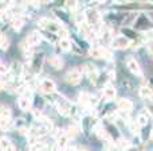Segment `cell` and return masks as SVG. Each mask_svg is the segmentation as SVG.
I'll list each match as a JSON object with an SVG mask.
<instances>
[{
	"instance_id": "6da1fadb",
	"label": "cell",
	"mask_w": 153,
	"mask_h": 151,
	"mask_svg": "<svg viewBox=\"0 0 153 151\" xmlns=\"http://www.w3.org/2000/svg\"><path fill=\"white\" fill-rule=\"evenodd\" d=\"M111 45L117 50H125V49H128L130 46V41L125 35H118V37H116L111 41Z\"/></svg>"
},
{
	"instance_id": "7a4b0ae2",
	"label": "cell",
	"mask_w": 153,
	"mask_h": 151,
	"mask_svg": "<svg viewBox=\"0 0 153 151\" xmlns=\"http://www.w3.org/2000/svg\"><path fill=\"white\" fill-rule=\"evenodd\" d=\"M82 80V70L75 68V69H71L69 73L66 74V81L69 82L70 85H78Z\"/></svg>"
},
{
	"instance_id": "3957f363",
	"label": "cell",
	"mask_w": 153,
	"mask_h": 151,
	"mask_svg": "<svg viewBox=\"0 0 153 151\" xmlns=\"http://www.w3.org/2000/svg\"><path fill=\"white\" fill-rule=\"evenodd\" d=\"M40 89H42L43 93H46V95H50V93L55 92L56 85H55V82H54L53 80L45 78V80H42V82H40Z\"/></svg>"
},
{
	"instance_id": "277c9868",
	"label": "cell",
	"mask_w": 153,
	"mask_h": 151,
	"mask_svg": "<svg viewBox=\"0 0 153 151\" xmlns=\"http://www.w3.org/2000/svg\"><path fill=\"white\" fill-rule=\"evenodd\" d=\"M82 70H83V72H86V74L89 76V78H90V81H91V82L97 81V78H98V69L95 68V65L87 64V65H85V66L82 68Z\"/></svg>"
},
{
	"instance_id": "5b68a950",
	"label": "cell",
	"mask_w": 153,
	"mask_h": 151,
	"mask_svg": "<svg viewBox=\"0 0 153 151\" xmlns=\"http://www.w3.org/2000/svg\"><path fill=\"white\" fill-rule=\"evenodd\" d=\"M126 68L134 76H141V68L138 65V62L134 58H128L126 59Z\"/></svg>"
},
{
	"instance_id": "8992f818",
	"label": "cell",
	"mask_w": 153,
	"mask_h": 151,
	"mask_svg": "<svg viewBox=\"0 0 153 151\" xmlns=\"http://www.w3.org/2000/svg\"><path fill=\"white\" fill-rule=\"evenodd\" d=\"M56 108H58V112L61 115H69L70 113V109H71V105L70 103L66 100V98H59L58 103H56Z\"/></svg>"
},
{
	"instance_id": "52a82bcc",
	"label": "cell",
	"mask_w": 153,
	"mask_h": 151,
	"mask_svg": "<svg viewBox=\"0 0 153 151\" xmlns=\"http://www.w3.org/2000/svg\"><path fill=\"white\" fill-rule=\"evenodd\" d=\"M117 107H118L120 111H124V112L129 113L133 109V103L129 98H118V100H117Z\"/></svg>"
},
{
	"instance_id": "ba28073f",
	"label": "cell",
	"mask_w": 153,
	"mask_h": 151,
	"mask_svg": "<svg viewBox=\"0 0 153 151\" xmlns=\"http://www.w3.org/2000/svg\"><path fill=\"white\" fill-rule=\"evenodd\" d=\"M90 56L93 58H110V53L108 50L102 47H95V49H91L90 51Z\"/></svg>"
},
{
	"instance_id": "9c48e42d",
	"label": "cell",
	"mask_w": 153,
	"mask_h": 151,
	"mask_svg": "<svg viewBox=\"0 0 153 151\" xmlns=\"http://www.w3.org/2000/svg\"><path fill=\"white\" fill-rule=\"evenodd\" d=\"M86 19L90 24H95V23H100L101 22V15L97 10H91L86 14Z\"/></svg>"
},
{
	"instance_id": "30bf717a",
	"label": "cell",
	"mask_w": 153,
	"mask_h": 151,
	"mask_svg": "<svg viewBox=\"0 0 153 151\" xmlns=\"http://www.w3.org/2000/svg\"><path fill=\"white\" fill-rule=\"evenodd\" d=\"M117 96V90L114 86H111V85H106L105 88H103V97L106 98V100H114Z\"/></svg>"
},
{
	"instance_id": "8fae6325",
	"label": "cell",
	"mask_w": 153,
	"mask_h": 151,
	"mask_svg": "<svg viewBox=\"0 0 153 151\" xmlns=\"http://www.w3.org/2000/svg\"><path fill=\"white\" fill-rule=\"evenodd\" d=\"M27 42H28V45L31 46H36V45H39L40 42H42V37H40V34L39 32H31V34L27 37Z\"/></svg>"
},
{
	"instance_id": "7c38bea8",
	"label": "cell",
	"mask_w": 153,
	"mask_h": 151,
	"mask_svg": "<svg viewBox=\"0 0 153 151\" xmlns=\"http://www.w3.org/2000/svg\"><path fill=\"white\" fill-rule=\"evenodd\" d=\"M18 105L22 111H30V108H31V100L22 95L20 97L18 98Z\"/></svg>"
},
{
	"instance_id": "4fadbf2b",
	"label": "cell",
	"mask_w": 153,
	"mask_h": 151,
	"mask_svg": "<svg viewBox=\"0 0 153 151\" xmlns=\"http://www.w3.org/2000/svg\"><path fill=\"white\" fill-rule=\"evenodd\" d=\"M11 26H12V29L15 30V31H20V29L24 26V19L22 18L20 15L13 16L12 20H11Z\"/></svg>"
},
{
	"instance_id": "5bb4252c",
	"label": "cell",
	"mask_w": 153,
	"mask_h": 151,
	"mask_svg": "<svg viewBox=\"0 0 153 151\" xmlns=\"http://www.w3.org/2000/svg\"><path fill=\"white\" fill-rule=\"evenodd\" d=\"M48 64H50V66L53 68V69H56V70H59V69H62L63 68V59L61 58V57H51L50 59H48Z\"/></svg>"
},
{
	"instance_id": "9a60e30c",
	"label": "cell",
	"mask_w": 153,
	"mask_h": 151,
	"mask_svg": "<svg viewBox=\"0 0 153 151\" xmlns=\"http://www.w3.org/2000/svg\"><path fill=\"white\" fill-rule=\"evenodd\" d=\"M69 139H70V136L67 135V134H62V135H59L58 140H56V144H58L59 149H66L67 144H69Z\"/></svg>"
},
{
	"instance_id": "2e32d148",
	"label": "cell",
	"mask_w": 153,
	"mask_h": 151,
	"mask_svg": "<svg viewBox=\"0 0 153 151\" xmlns=\"http://www.w3.org/2000/svg\"><path fill=\"white\" fill-rule=\"evenodd\" d=\"M15 147L12 146V143H11V140L8 138H5V136H1L0 138V150H13Z\"/></svg>"
},
{
	"instance_id": "e0dca14e",
	"label": "cell",
	"mask_w": 153,
	"mask_h": 151,
	"mask_svg": "<svg viewBox=\"0 0 153 151\" xmlns=\"http://www.w3.org/2000/svg\"><path fill=\"white\" fill-rule=\"evenodd\" d=\"M11 127H12V123H11L10 117H0V130L8 131Z\"/></svg>"
},
{
	"instance_id": "ac0fdd59",
	"label": "cell",
	"mask_w": 153,
	"mask_h": 151,
	"mask_svg": "<svg viewBox=\"0 0 153 151\" xmlns=\"http://www.w3.org/2000/svg\"><path fill=\"white\" fill-rule=\"evenodd\" d=\"M153 90L151 89V86H146V85H144V86L140 88V96L143 98H149V96L152 95Z\"/></svg>"
},
{
	"instance_id": "d6986e66",
	"label": "cell",
	"mask_w": 153,
	"mask_h": 151,
	"mask_svg": "<svg viewBox=\"0 0 153 151\" xmlns=\"http://www.w3.org/2000/svg\"><path fill=\"white\" fill-rule=\"evenodd\" d=\"M59 46H61V49L62 50H65V51H69L70 49H71V43H70V41L67 39V37L62 38L61 42H59Z\"/></svg>"
},
{
	"instance_id": "ffe728a7",
	"label": "cell",
	"mask_w": 153,
	"mask_h": 151,
	"mask_svg": "<svg viewBox=\"0 0 153 151\" xmlns=\"http://www.w3.org/2000/svg\"><path fill=\"white\" fill-rule=\"evenodd\" d=\"M0 117H11V109L7 105L0 104Z\"/></svg>"
},
{
	"instance_id": "44dd1931",
	"label": "cell",
	"mask_w": 153,
	"mask_h": 151,
	"mask_svg": "<svg viewBox=\"0 0 153 151\" xmlns=\"http://www.w3.org/2000/svg\"><path fill=\"white\" fill-rule=\"evenodd\" d=\"M136 122L138 123V124H140V127H144V125H146L149 123V117L146 116V115H138L137 116V120H136Z\"/></svg>"
},
{
	"instance_id": "7402d4cb",
	"label": "cell",
	"mask_w": 153,
	"mask_h": 151,
	"mask_svg": "<svg viewBox=\"0 0 153 151\" xmlns=\"http://www.w3.org/2000/svg\"><path fill=\"white\" fill-rule=\"evenodd\" d=\"M30 147H31V150H43L46 146L42 143V142H39V140H34L32 143H30Z\"/></svg>"
},
{
	"instance_id": "603a6c76",
	"label": "cell",
	"mask_w": 153,
	"mask_h": 151,
	"mask_svg": "<svg viewBox=\"0 0 153 151\" xmlns=\"http://www.w3.org/2000/svg\"><path fill=\"white\" fill-rule=\"evenodd\" d=\"M89 98H90V95H87V93H81V95H79V101H81L83 105L89 104Z\"/></svg>"
},
{
	"instance_id": "cb8c5ba5",
	"label": "cell",
	"mask_w": 153,
	"mask_h": 151,
	"mask_svg": "<svg viewBox=\"0 0 153 151\" xmlns=\"http://www.w3.org/2000/svg\"><path fill=\"white\" fill-rule=\"evenodd\" d=\"M8 45H10V39H8L5 35H3L1 41H0V47H1L3 50H5V49L8 47Z\"/></svg>"
},
{
	"instance_id": "d4e9b609",
	"label": "cell",
	"mask_w": 153,
	"mask_h": 151,
	"mask_svg": "<svg viewBox=\"0 0 153 151\" xmlns=\"http://www.w3.org/2000/svg\"><path fill=\"white\" fill-rule=\"evenodd\" d=\"M66 8L67 10H75L76 8V0H66Z\"/></svg>"
},
{
	"instance_id": "484cf974",
	"label": "cell",
	"mask_w": 153,
	"mask_h": 151,
	"mask_svg": "<svg viewBox=\"0 0 153 151\" xmlns=\"http://www.w3.org/2000/svg\"><path fill=\"white\" fill-rule=\"evenodd\" d=\"M8 73V65L4 62H0V74H7Z\"/></svg>"
},
{
	"instance_id": "4316f807",
	"label": "cell",
	"mask_w": 153,
	"mask_h": 151,
	"mask_svg": "<svg viewBox=\"0 0 153 151\" xmlns=\"http://www.w3.org/2000/svg\"><path fill=\"white\" fill-rule=\"evenodd\" d=\"M76 134H78V128L69 127V130H67V135H69V136H75Z\"/></svg>"
},
{
	"instance_id": "83f0119b",
	"label": "cell",
	"mask_w": 153,
	"mask_h": 151,
	"mask_svg": "<svg viewBox=\"0 0 153 151\" xmlns=\"http://www.w3.org/2000/svg\"><path fill=\"white\" fill-rule=\"evenodd\" d=\"M138 131H140V124H138L137 122H134L132 124V132L133 134H138Z\"/></svg>"
},
{
	"instance_id": "f1b7e54d",
	"label": "cell",
	"mask_w": 153,
	"mask_h": 151,
	"mask_svg": "<svg viewBox=\"0 0 153 151\" xmlns=\"http://www.w3.org/2000/svg\"><path fill=\"white\" fill-rule=\"evenodd\" d=\"M23 96L31 100V98H32V92H31V89H26V90H24V92H23Z\"/></svg>"
},
{
	"instance_id": "f546056e",
	"label": "cell",
	"mask_w": 153,
	"mask_h": 151,
	"mask_svg": "<svg viewBox=\"0 0 153 151\" xmlns=\"http://www.w3.org/2000/svg\"><path fill=\"white\" fill-rule=\"evenodd\" d=\"M120 147H121V149H128V147H130V144L128 143L125 139H122V140H121V144H120Z\"/></svg>"
},
{
	"instance_id": "4dcf8cb0",
	"label": "cell",
	"mask_w": 153,
	"mask_h": 151,
	"mask_svg": "<svg viewBox=\"0 0 153 151\" xmlns=\"http://www.w3.org/2000/svg\"><path fill=\"white\" fill-rule=\"evenodd\" d=\"M148 53L153 57V41H149V43H148Z\"/></svg>"
},
{
	"instance_id": "1f68e13d",
	"label": "cell",
	"mask_w": 153,
	"mask_h": 151,
	"mask_svg": "<svg viewBox=\"0 0 153 151\" xmlns=\"http://www.w3.org/2000/svg\"><path fill=\"white\" fill-rule=\"evenodd\" d=\"M146 38H148L149 41H153V30H151V31L146 32Z\"/></svg>"
},
{
	"instance_id": "d6a6232c",
	"label": "cell",
	"mask_w": 153,
	"mask_h": 151,
	"mask_svg": "<svg viewBox=\"0 0 153 151\" xmlns=\"http://www.w3.org/2000/svg\"><path fill=\"white\" fill-rule=\"evenodd\" d=\"M148 111H149V115L153 116V103L151 104V105H148Z\"/></svg>"
},
{
	"instance_id": "836d02e7",
	"label": "cell",
	"mask_w": 153,
	"mask_h": 151,
	"mask_svg": "<svg viewBox=\"0 0 153 151\" xmlns=\"http://www.w3.org/2000/svg\"><path fill=\"white\" fill-rule=\"evenodd\" d=\"M128 0H116V3L117 4H124V3H126Z\"/></svg>"
},
{
	"instance_id": "e575fe53",
	"label": "cell",
	"mask_w": 153,
	"mask_h": 151,
	"mask_svg": "<svg viewBox=\"0 0 153 151\" xmlns=\"http://www.w3.org/2000/svg\"><path fill=\"white\" fill-rule=\"evenodd\" d=\"M3 89H4V82L0 80V90H3Z\"/></svg>"
},
{
	"instance_id": "d590c367",
	"label": "cell",
	"mask_w": 153,
	"mask_h": 151,
	"mask_svg": "<svg viewBox=\"0 0 153 151\" xmlns=\"http://www.w3.org/2000/svg\"><path fill=\"white\" fill-rule=\"evenodd\" d=\"M39 2H43V3H48L50 0H39Z\"/></svg>"
},
{
	"instance_id": "8d00e7d4",
	"label": "cell",
	"mask_w": 153,
	"mask_h": 151,
	"mask_svg": "<svg viewBox=\"0 0 153 151\" xmlns=\"http://www.w3.org/2000/svg\"><path fill=\"white\" fill-rule=\"evenodd\" d=\"M151 139L153 140V130H152V132H151Z\"/></svg>"
},
{
	"instance_id": "74e56055",
	"label": "cell",
	"mask_w": 153,
	"mask_h": 151,
	"mask_svg": "<svg viewBox=\"0 0 153 151\" xmlns=\"http://www.w3.org/2000/svg\"><path fill=\"white\" fill-rule=\"evenodd\" d=\"M1 38H3V34H1V32H0V41H1Z\"/></svg>"
}]
</instances>
